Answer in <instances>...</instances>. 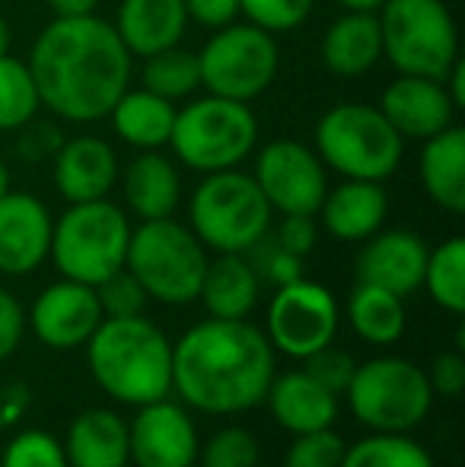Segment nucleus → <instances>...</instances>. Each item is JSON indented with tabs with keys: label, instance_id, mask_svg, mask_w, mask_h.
<instances>
[{
	"label": "nucleus",
	"instance_id": "nucleus-1",
	"mask_svg": "<svg viewBox=\"0 0 465 467\" xmlns=\"http://www.w3.org/2000/svg\"><path fill=\"white\" fill-rule=\"evenodd\" d=\"M131 51L102 16H55L29 55L42 109L70 124L109 118L131 80Z\"/></svg>",
	"mask_w": 465,
	"mask_h": 467
},
{
	"label": "nucleus",
	"instance_id": "nucleus-2",
	"mask_svg": "<svg viewBox=\"0 0 465 467\" xmlns=\"http://www.w3.org/2000/svg\"><path fill=\"white\" fill-rule=\"evenodd\" d=\"M271 379L274 347L246 318L201 321L173 344V388L214 417L259 407Z\"/></svg>",
	"mask_w": 465,
	"mask_h": 467
},
{
	"label": "nucleus",
	"instance_id": "nucleus-3",
	"mask_svg": "<svg viewBox=\"0 0 465 467\" xmlns=\"http://www.w3.org/2000/svg\"><path fill=\"white\" fill-rule=\"evenodd\" d=\"M96 385L118 404L143 407L173 391V344L143 315L102 318L87 340Z\"/></svg>",
	"mask_w": 465,
	"mask_h": 467
},
{
	"label": "nucleus",
	"instance_id": "nucleus-4",
	"mask_svg": "<svg viewBox=\"0 0 465 467\" xmlns=\"http://www.w3.org/2000/svg\"><path fill=\"white\" fill-rule=\"evenodd\" d=\"M169 147L175 160L195 172L239 169V162H246L259 147V118L248 102L207 93L185 109H175Z\"/></svg>",
	"mask_w": 465,
	"mask_h": 467
},
{
	"label": "nucleus",
	"instance_id": "nucleus-5",
	"mask_svg": "<svg viewBox=\"0 0 465 467\" xmlns=\"http://www.w3.org/2000/svg\"><path fill=\"white\" fill-rule=\"evenodd\" d=\"M207 248L188 226L166 220H143L131 229L124 267L137 277L147 299L163 306H188L198 299L207 271Z\"/></svg>",
	"mask_w": 465,
	"mask_h": 467
},
{
	"label": "nucleus",
	"instance_id": "nucleus-6",
	"mask_svg": "<svg viewBox=\"0 0 465 467\" xmlns=\"http://www.w3.org/2000/svg\"><path fill=\"white\" fill-rule=\"evenodd\" d=\"M316 153L344 179L386 182L402 166L405 140L379 105L342 102L319 118Z\"/></svg>",
	"mask_w": 465,
	"mask_h": 467
},
{
	"label": "nucleus",
	"instance_id": "nucleus-7",
	"mask_svg": "<svg viewBox=\"0 0 465 467\" xmlns=\"http://www.w3.org/2000/svg\"><path fill=\"white\" fill-rule=\"evenodd\" d=\"M131 242V220L109 197L70 203L51 229L48 258L61 277L77 283H102L124 267Z\"/></svg>",
	"mask_w": 465,
	"mask_h": 467
},
{
	"label": "nucleus",
	"instance_id": "nucleus-8",
	"mask_svg": "<svg viewBox=\"0 0 465 467\" xmlns=\"http://www.w3.org/2000/svg\"><path fill=\"white\" fill-rule=\"evenodd\" d=\"M376 19L383 57L398 74L443 80L460 57V29L447 0H386Z\"/></svg>",
	"mask_w": 465,
	"mask_h": 467
},
{
	"label": "nucleus",
	"instance_id": "nucleus-9",
	"mask_svg": "<svg viewBox=\"0 0 465 467\" xmlns=\"http://www.w3.org/2000/svg\"><path fill=\"white\" fill-rule=\"evenodd\" d=\"M271 213L252 175L239 169L207 172L188 201L192 233L217 254H242L271 229Z\"/></svg>",
	"mask_w": 465,
	"mask_h": 467
},
{
	"label": "nucleus",
	"instance_id": "nucleus-10",
	"mask_svg": "<svg viewBox=\"0 0 465 467\" xmlns=\"http://www.w3.org/2000/svg\"><path fill=\"white\" fill-rule=\"evenodd\" d=\"M344 394L351 413L370 432H411L434 404L428 372L402 357H376L357 366Z\"/></svg>",
	"mask_w": 465,
	"mask_h": 467
},
{
	"label": "nucleus",
	"instance_id": "nucleus-11",
	"mask_svg": "<svg viewBox=\"0 0 465 467\" xmlns=\"http://www.w3.org/2000/svg\"><path fill=\"white\" fill-rule=\"evenodd\" d=\"M201 87L211 96L252 102L268 93L278 77L280 55L271 32L252 23H230L214 29L198 51Z\"/></svg>",
	"mask_w": 465,
	"mask_h": 467
},
{
	"label": "nucleus",
	"instance_id": "nucleus-12",
	"mask_svg": "<svg viewBox=\"0 0 465 467\" xmlns=\"http://www.w3.org/2000/svg\"><path fill=\"white\" fill-rule=\"evenodd\" d=\"M338 334V302L322 283L297 280L278 286L268 306V344L284 357L306 359Z\"/></svg>",
	"mask_w": 465,
	"mask_h": 467
},
{
	"label": "nucleus",
	"instance_id": "nucleus-13",
	"mask_svg": "<svg viewBox=\"0 0 465 467\" xmlns=\"http://www.w3.org/2000/svg\"><path fill=\"white\" fill-rule=\"evenodd\" d=\"M255 185L261 188L268 207L284 213L316 216L329 191L325 162L312 147L300 140H271L255 153Z\"/></svg>",
	"mask_w": 465,
	"mask_h": 467
},
{
	"label": "nucleus",
	"instance_id": "nucleus-14",
	"mask_svg": "<svg viewBox=\"0 0 465 467\" xmlns=\"http://www.w3.org/2000/svg\"><path fill=\"white\" fill-rule=\"evenodd\" d=\"M198 432L185 407L160 398L137 407L128 423V451L134 467H192L198 462Z\"/></svg>",
	"mask_w": 465,
	"mask_h": 467
},
{
	"label": "nucleus",
	"instance_id": "nucleus-15",
	"mask_svg": "<svg viewBox=\"0 0 465 467\" xmlns=\"http://www.w3.org/2000/svg\"><path fill=\"white\" fill-rule=\"evenodd\" d=\"M102 321L96 286L61 277L38 293L32 306V331L51 350L83 347Z\"/></svg>",
	"mask_w": 465,
	"mask_h": 467
},
{
	"label": "nucleus",
	"instance_id": "nucleus-16",
	"mask_svg": "<svg viewBox=\"0 0 465 467\" xmlns=\"http://www.w3.org/2000/svg\"><path fill=\"white\" fill-rule=\"evenodd\" d=\"M51 210L26 191H6L0 197V274L26 277L51 252Z\"/></svg>",
	"mask_w": 465,
	"mask_h": 467
},
{
	"label": "nucleus",
	"instance_id": "nucleus-17",
	"mask_svg": "<svg viewBox=\"0 0 465 467\" xmlns=\"http://www.w3.org/2000/svg\"><path fill=\"white\" fill-rule=\"evenodd\" d=\"M379 111L389 118L402 140H428L453 124L456 105L443 80L398 74L379 96Z\"/></svg>",
	"mask_w": 465,
	"mask_h": 467
},
{
	"label": "nucleus",
	"instance_id": "nucleus-18",
	"mask_svg": "<svg viewBox=\"0 0 465 467\" xmlns=\"http://www.w3.org/2000/svg\"><path fill=\"white\" fill-rule=\"evenodd\" d=\"M428 252L421 235L408 229H379L357 254V283H373L396 296H408L421 286Z\"/></svg>",
	"mask_w": 465,
	"mask_h": 467
},
{
	"label": "nucleus",
	"instance_id": "nucleus-19",
	"mask_svg": "<svg viewBox=\"0 0 465 467\" xmlns=\"http://www.w3.org/2000/svg\"><path fill=\"white\" fill-rule=\"evenodd\" d=\"M118 182V156L112 143L96 134H77L55 153V188L68 203L100 201Z\"/></svg>",
	"mask_w": 465,
	"mask_h": 467
},
{
	"label": "nucleus",
	"instance_id": "nucleus-20",
	"mask_svg": "<svg viewBox=\"0 0 465 467\" xmlns=\"http://www.w3.org/2000/svg\"><path fill=\"white\" fill-rule=\"evenodd\" d=\"M124 207L137 220H166L182 203V175L163 150H141L122 172Z\"/></svg>",
	"mask_w": 465,
	"mask_h": 467
},
{
	"label": "nucleus",
	"instance_id": "nucleus-21",
	"mask_svg": "<svg viewBox=\"0 0 465 467\" xmlns=\"http://www.w3.org/2000/svg\"><path fill=\"white\" fill-rule=\"evenodd\" d=\"M268 410L280 430L293 432H316L329 430L338 417V394L322 388L316 379H310L303 369L274 375L265 391Z\"/></svg>",
	"mask_w": 465,
	"mask_h": 467
},
{
	"label": "nucleus",
	"instance_id": "nucleus-22",
	"mask_svg": "<svg viewBox=\"0 0 465 467\" xmlns=\"http://www.w3.org/2000/svg\"><path fill=\"white\" fill-rule=\"evenodd\" d=\"M389 213V194L383 182L344 179L338 188H329L322 197V226L332 239L342 242H364L379 233Z\"/></svg>",
	"mask_w": 465,
	"mask_h": 467
},
{
	"label": "nucleus",
	"instance_id": "nucleus-23",
	"mask_svg": "<svg viewBox=\"0 0 465 467\" xmlns=\"http://www.w3.org/2000/svg\"><path fill=\"white\" fill-rule=\"evenodd\" d=\"M112 26L131 57H150L182 45L188 16L182 0H122Z\"/></svg>",
	"mask_w": 465,
	"mask_h": 467
},
{
	"label": "nucleus",
	"instance_id": "nucleus-24",
	"mask_svg": "<svg viewBox=\"0 0 465 467\" xmlns=\"http://www.w3.org/2000/svg\"><path fill=\"white\" fill-rule=\"evenodd\" d=\"M68 467H128V420L109 407H90L77 413L64 439Z\"/></svg>",
	"mask_w": 465,
	"mask_h": 467
},
{
	"label": "nucleus",
	"instance_id": "nucleus-25",
	"mask_svg": "<svg viewBox=\"0 0 465 467\" xmlns=\"http://www.w3.org/2000/svg\"><path fill=\"white\" fill-rule=\"evenodd\" d=\"M383 57L376 13L344 10L322 36V64L335 77H364Z\"/></svg>",
	"mask_w": 465,
	"mask_h": 467
},
{
	"label": "nucleus",
	"instance_id": "nucleus-26",
	"mask_svg": "<svg viewBox=\"0 0 465 467\" xmlns=\"http://www.w3.org/2000/svg\"><path fill=\"white\" fill-rule=\"evenodd\" d=\"M421 185L424 194L447 213L465 210V130L449 124L440 134L421 140Z\"/></svg>",
	"mask_w": 465,
	"mask_h": 467
},
{
	"label": "nucleus",
	"instance_id": "nucleus-27",
	"mask_svg": "<svg viewBox=\"0 0 465 467\" xmlns=\"http://www.w3.org/2000/svg\"><path fill=\"white\" fill-rule=\"evenodd\" d=\"M115 134L128 147L141 150H163L169 147V134L175 124V102L150 93V89H124L109 111Z\"/></svg>",
	"mask_w": 465,
	"mask_h": 467
},
{
	"label": "nucleus",
	"instance_id": "nucleus-28",
	"mask_svg": "<svg viewBox=\"0 0 465 467\" xmlns=\"http://www.w3.org/2000/svg\"><path fill=\"white\" fill-rule=\"evenodd\" d=\"M259 274L246 261V254H217L207 261L198 299L205 302L211 318H248L259 302Z\"/></svg>",
	"mask_w": 465,
	"mask_h": 467
},
{
	"label": "nucleus",
	"instance_id": "nucleus-29",
	"mask_svg": "<svg viewBox=\"0 0 465 467\" xmlns=\"http://www.w3.org/2000/svg\"><path fill=\"white\" fill-rule=\"evenodd\" d=\"M348 321L366 344L389 347L405 334V302L383 286L357 283L348 299Z\"/></svg>",
	"mask_w": 465,
	"mask_h": 467
},
{
	"label": "nucleus",
	"instance_id": "nucleus-30",
	"mask_svg": "<svg viewBox=\"0 0 465 467\" xmlns=\"http://www.w3.org/2000/svg\"><path fill=\"white\" fill-rule=\"evenodd\" d=\"M143 89L169 99V102H182L201 89V67H198V51H188L182 45H173L166 51L143 57Z\"/></svg>",
	"mask_w": 465,
	"mask_h": 467
},
{
	"label": "nucleus",
	"instance_id": "nucleus-31",
	"mask_svg": "<svg viewBox=\"0 0 465 467\" xmlns=\"http://www.w3.org/2000/svg\"><path fill=\"white\" fill-rule=\"evenodd\" d=\"M342 467H437L430 451L408 432H370L344 445Z\"/></svg>",
	"mask_w": 465,
	"mask_h": 467
},
{
	"label": "nucleus",
	"instance_id": "nucleus-32",
	"mask_svg": "<svg viewBox=\"0 0 465 467\" xmlns=\"http://www.w3.org/2000/svg\"><path fill=\"white\" fill-rule=\"evenodd\" d=\"M421 286L440 308L453 315L465 312V239L453 235L428 252Z\"/></svg>",
	"mask_w": 465,
	"mask_h": 467
},
{
	"label": "nucleus",
	"instance_id": "nucleus-33",
	"mask_svg": "<svg viewBox=\"0 0 465 467\" xmlns=\"http://www.w3.org/2000/svg\"><path fill=\"white\" fill-rule=\"evenodd\" d=\"M42 109L29 64L13 55L0 57V130H19Z\"/></svg>",
	"mask_w": 465,
	"mask_h": 467
},
{
	"label": "nucleus",
	"instance_id": "nucleus-34",
	"mask_svg": "<svg viewBox=\"0 0 465 467\" xmlns=\"http://www.w3.org/2000/svg\"><path fill=\"white\" fill-rule=\"evenodd\" d=\"M201 467H259L261 445L242 426H224L205 445H198Z\"/></svg>",
	"mask_w": 465,
	"mask_h": 467
},
{
	"label": "nucleus",
	"instance_id": "nucleus-35",
	"mask_svg": "<svg viewBox=\"0 0 465 467\" xmlns=\"http://www.w3.org/2000/svg\"><path fill=\"white\" fill-rule=\"evenodd\" d=\"M242 254L252 265V271L259 274V280H268L274 286H287V283L303 280V258L280 248V242L271 233H265L259 242H252Z\"/></svg>",
	"mask_w": 465,
	"mask_h": 467
},
{
	"label": "nucleus",
	"instance_id": "nucleus-36",
	"mask_svg": "<svg viewBox=\"0 0 465 467\" xmlns=\"http://www.w3.org/2000/svg\"><path fill=\"white\" fill-rule=\"evenodd\" d=\"M0 467H68L64 445L45 430H23L4 449Z\"/></svg>",
	"mask_w": 465,
	"mask_h": 467
},
{
	"label": "nucleus",
	"instance_id": "nucleus-37",
	"mask_svg": "<svg viewBox=\"0 0 465 467\" xmlns=\"http://www.w3.org/2000/svg\"><path fill=\"white\" fill-rule=\"evenodd\" d=\"M312 4L316 0H239V13L246 16V23L280 36V32L300 29L310 19Z\"/></svg>",
	"mask_w": 465,
	"mask_h": 467
},
{
	"label": "nucleus",
	"instance_id": "nucleus-38",
	"mask_svg": "<svg viewBox=\"0 0 465 467\" xmlns=\"http://www.w3.org/2000/svg\"><path fill=\"white\" fill-rule=\"evenodd\" d=\"M96 299H100L102 318H131V315H143V306H147V293L128 267L96 283Z\"/></svg>",
	"mask_w": 465,
	"mask_h": 467
},
{
	"label": "nucleus",
	"instance_id": "nucleus-39",
	"mask_svg": "<svg viewBox=\"0 0 465 467\" xmlns=\"http://www.w3.org/2000/svg\"><path fill=\"white\" fill-rule=\"evenodd\" d=\"M344 442L335 430L300 432L284 455V467H342Z\"/></svg>",
	"mask_w": 465,
	"mask_h": 467
},
{
	"label": "nucleus",
	"instance_id": "nucleus-40",
	"mask_svg": "<svg viewBox=\"0 0 465 467\" xmlns=\"http://www.w3.org/2000/svg\"><path fill=\"white\" fill-rule=\"evenodd\" d=\"M303 372L310 375V379H316L322 388H329L332 394H344L354 379V369H357V363H354L351 353L338 350V347H322V350L310 353V357L303 359Z\"/></svg>",
	"mask_w": 465,
	"mask_h": 467
},
{
	"label": "nucleus",
	"instance_id": "nucleus-41",
	"mask_svg": "<svg viewBox=\"0 0 465 467\" xmlns=\"http://www.w3.org/2000/svg\"><path fill=\"white\" fill-rule=\"evenodd\" d=\"M61 143H64L61 130L51 121H36V118H32L29 124H23V128L16 130V153L23 156L26 162L48 160V156L58 153Z\"/></svg>",
	"mask_w": 465,
	"mask_h": 467
},
{
	"label": "nucleus",
	"instance_id": "nucleus-42",
	"mask_svg": "<svg viewBox=\"0 0 465 467\" xmlns=\"http://www.w3.org/2000/svg\"><path fill=\"white\" fill-rule=\"evenodd\" d=\"M274 239L280 242V248H287V252L300 254V258H306V254L316 248L319 242V226H316V216H306V213H284V220H280L278 233H274Z\"/></svg>",
	"mask_w": 465,
	"mask_h": 467
},
{
	"label": "nucleus",
	"instance_id": "nucleus-43",
	"mask_svg": "<svg viewBox=\"0 0 465 467\" xmlns=\"http://www.w3.org/2000/svg\"><path fill=\"white\" fill-rule=\"evenodd\" d=\"M430 391L443 394V398H460L465 391V359L460 350L440 353L428 369Z\"/></svg>",
	"mask_w": 465,
	"mask_h": 467
},
{
	"label": "nucleus",
	"instance_id": "nucleus-44",
	"mask_svg": "<svg viewBox=\"0 0 465 467\" xmlns=\"http://www.w3.org/2000/svg\"><path fill=\"white\" fill-rule=\"evenodd\" d=\"M23 334H26L23 306H19L16 296L0 286V363L16 353V347L23 344Z\"/></svg>",
	"mask_w": 465,
	"mask_h": 467
},
{
	"label": "nucleus",
	"instance_id": "nucleus-45",
	"mask_svg": "<svg viewBox=\"0 0 465 467\" xmlns=\"http://www.w3.org/2000/svg\"><path fill=\"white\" fill-rule=\"evenodd\" d=\"M188 23H198L201 29H224L239 16V0H182Z\"/></svg>",
	"mask_w": 465,
	"mask_h": 467
},
{
	"label": "nucleus",
	"instance_id": "nucleus-46",
	"mask_svg": "<svg viewBox=\"0 0 465 467\" xmlns=\"http://www.w3.org/2000/svg\"><path fill=\"white\" fill-rule=\"evenodd\" d=\"M29 404H32L29 388H26L23 381H6V385L0 388V430L19 423V420L26 417V410H29Z\"/></svg>",
	"mask_w": 465,
	"mask_h": 467
},
{
	"label": "nucleus",
	"instance_id": "nucleus-47",
	"mask_svg": "<svg viewBox=\"0 0 465 467\" xmlns=\"http://www.w3.org/2000/svg\"><path fill=\"white\" fill-rule=\"evenodd\" d=\"M55 16H90L100 10L102 0H45Z\"/></svg>",
	"mask_w": 465,
	"mask_h": 467
},
{
	"label": "nucleus",
	"instance_id": "nucleus-48",
	"mask_svg": "<svg viewBox=\"0 0 465 467\" xmlns=\"http://www.w3.org/2000/svg\"><path fill=\"white\" fill-rule=\"evenodd\" d=\"M443 87H447L449 99H453L456 109H462L465 105V61L462 57H456L453 67H449V74L443 77Z\"/></svg>",
	"mask_w": 465,
	"mask_h": 467
},
{
	"label": "nucleus",
	"instance_id": "nucleus-49",
	"mask_svg": "<svg viewBox=\"0 0 465 467\" xmlns=\"http://www.w3.org/2000/svg\"><path fill=\"white\" fill-rule=\"evenodd\" d=\"M338 4H342L344 10H366V13H376L379 6L386 4V0H338Z\"/></svg>",
	"mask_w": 465,
	"mask_h": 467
},
{
	"label": "nucleus",
	"instance_id": "nucleus-50",
	"mask_svg": "<svg viewBox=\"0 0 465 467\" xmlns=\"http://www.w3.org/2000/svg\"><path fill=\"white\" fill-rule=\"evenodd\" d=\"M10 45H13V32H10V19L0 13V57L10 55Z\"/></svg>",
	"mask_w": 465,
	"mask_h": 467
},
{
	"label": "nucleus",
	"instance_id": "nucleus-51",
	"mask_svg": "<svg viewBox=\"0 0 465 467\" xmlns=\"http://www.w3.org/2000/svg\"><path fill=\"white\" fill-rule=\"evenodd\" d=\"M10 191V169H6V162L0 160V197Z\"/></svg>",
	"mask_w": 465,
	"mask_h": 467
}]
</instances>
